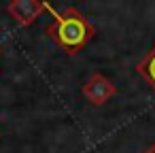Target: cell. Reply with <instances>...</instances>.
Returning <instances> with one entry per match:
<instances>
[{
    "label": "cell",
    "instance_id": "obj_4",
    "mask_svg": "<svg viewBox=\"0 0 155 153\" xmlns=\"http://www.w3.org/2000/svg\"><path fill=\"white\" fill-rule=\"evenodd\" d=\"M136 72L155 89V45L151 47V51L136 64Z\"/></svg>",
    "mask_w": 155,
    "mask_h": 153
},
{
    "label": "cell",
    "instance_id": "obj_1",
    "mask_svg": "<svg viewBox=\"0 0 155 153\" xmlns=\"http://www.w3.org/2000/svg\"><path fill=\"white\" fill-rule=\"evenodd\" d=\"M51 15L53 24L45 28V34L66 55H77L96 34V28L89 24V19L74 7H68L62 13L51 9Z\"/></svg>",
    "mask_w": 155,
    "mask_h": 153
},
{
    "label": "cell",
    "instance_id": "obj_3",
    "mask_svg": "<svg viewBox=\"0 0 155 153\" xmlns=\"http://www.w3.org/2000/svg\"><path fill=\"white\" fill-rule=\"evenodd\" d=\"M51 5L47 2H38V0H13L7 5V13L19 24V26H30L32 22H36V17H41V13L49 11L51 13Z\"/></svg>",
    "mask_w": 155,
    "mask_h": 153
},
{
    "label": "cell",
    "instance_id": "obj_2",
    "mask_svg": "<svg viewBox=\"0 0 155 153\" xmlns=\"http://www.w3.org/2000/svg\"><path fill=\"white\" fill-rule=\"evenodd\" d=\"M81 94L85 96V100L94 106H102L106 100H110L117 94V87L110 79H106L102 72H94L81 87Z\"/></svg>",
    "mask_w": 155,
    "mask_h": 153
},
{
    "label": "cell",
    "instance_id": "obj_5",
    "mask_svg": "<svg viewBox=\"0 0 155 153\" xmlns=\"http://www.w3.org/2000/svg\"><path fill=\"white\" fill-rule=\"evenodd\" d=\"M144 153H155V145H149V147L144 149Z\"/></svg>",
    "mask_w": 155,
    "mask_h": 153
},
{
    "label": "cell",
    "instance_id": "obj_6",
    "mask_svg": "<svg viewBox=\"0 0 155 153\" xmlns=\"http://www.w3.org/2000/svg\"><path fill=\"white\" fill-rule=\"evenodd\" d=\"M0 55H2V49H0Z\"/></svg>",
    "mask_w": 155,
    "mask_h": 153
}]
</instances>
